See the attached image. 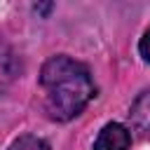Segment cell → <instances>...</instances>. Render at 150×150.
Here are the masks:
<instances>
[{"mask_svg":"<svg viewBox=\"0 0 150 150\" xmlns=\"http://www.w3.org/2000/svg\"><path fill=\"white\" fill-rule=\"evenodd\" d=\"M131 145V131L120 122H108L98 131L91 150H129Z\"/></svg>","mask_w":150,"mask_h":150,"instance_id":"obj_2","label":"cell"},{"mask_svg":"<svg viewBox=\"0 0 150 150\" xmlns=\"http://www.w3.org/2000/svg\"><path fill=\"white\" fill-rule=\"evenodd\" d=\"M138 54L145 63H150V28L143 33V38L138 40Z\"/></svg>","mask_w":150,"mask_h":150,"instance_id":"obj_5","label":"cell"},{"mask_svg":"<svg viewBox=\"0 0 150 150\" xmlns=\"http://www.w3.org/2000/svg\"><path fill=\"white\" fill-rule=\"evenodd\" d=\"M40 87L45 89V110L54 122H70L96 96L89 68L68 54L49 56L42 63Z\"/></svg>","mask_w":150,"mask_h":150,"instance_id":"obj_1","label":"cell"},{"mask_svg":"<svg viewBox=\"0 0 150 150\" xmlns=\"http://www.w3.org/2000/svg\"><path fill=\"white\" fill-rule=\"evenodd\" d=\"M7 150H49V143L35 134H23V136L14 138Z\"/></svg>","mask_w":150,"mask_h":150,"instance_id":"obj_4","label":"cell"},{"mask_svg":"<svg viewBox=\"0 0 150 150\" xmlns=\"http://www.w3.org/2000/svg\"><path fill=\"white\" fill-rule=\"evenodd\" d=\"M129 122L136 131L150 134V91H143L136 96V101L129 108Z\"/></svg>","mask_w":150,"mask_h":150,"instance_id":"obj_3","label":"cell"}]
</instances>
